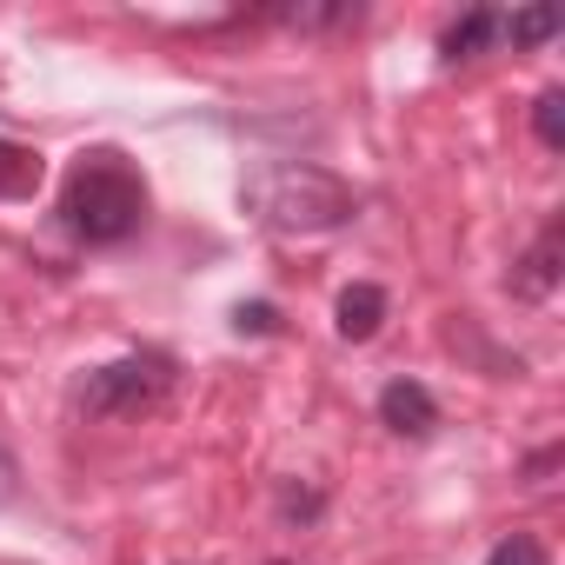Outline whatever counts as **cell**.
I'll return each instance as SVG.
<instances>
[{
	"instance_id": "1",
	"label": "cell",
	"mask_w": 565,
	"mask_h": 565,
	"mask_svg": "<svg viewBox=\"0 0 565 565\" xmlns=\"http://www.w3.org/2000/svg\"><path fill=\"white\" fill-rule=\"evenodd\" d=\"M239 206L266 233H340L360 213V186L320 160H259L239 180Z\"/></svg>"
},
{
	"instance_id": "2",
	"label": "cell",
	"mask_w": 565,
	"mask_h": 565,
	"mask_svg": "<svg viewBox=\"0 0 565 565\" xmlns=\"http://www.w3.org/2000/svg\"><path fill=\"white\" fill-rule=\"evenodd\" d=\"M61 226L81 246H127L147 226V173L120 147H87L61 180Z\"/></svg>"
},
{
	"instance_id": "3",
	"label": "cell",
	"mask_w": 565,
	"mask_h": 565,
	"mask_svg": "<svg viewBox=\"0 0 565 565\" xmlns=\"http://www.w3.org/2000/svg\"><path fill=\"white\" fill-rule=\"evenodd\" d=\"M173 380H180L173 353L140 347V353H120V360L94 366V373L74 386V406H81V419H147V413L167 406Z\"/></svg>"
},
{
	"instance_id": "4",
	"label": "cell",
	"mask_w": 565,
	"mask_h": 565,
	"mask_svg": "<svg viewBox=\"0 0 565 565\" xmlns=\"http://www.w3.org/2000/svg\"><path fill=\"white\" fill-rule=\"evenodd\" d=\"M558 279H565V213H552L545 226H539V239L512 259V273H505V287H512V300H525V307H545L552 294H558Z\"/></svg>"
},
{
	"instance_id": "5",
	"label": "cell",
	"mask_w": 565,
	"mask_h": 565,
	"mask_svg": "<svg viewBox=\"0 0 565 565\" xmlns=\"http://www.w3.org/2000/svg\"><path fill=\"white\" fill-rule=\"evenodd\" d=\"M380 426L386 433H399V439H433L439 433V399L419 386V380H386L380 386Z\"/></svg>"
},
{
	"instance_id": "6",
	"label": "cell",
	"mask_w": 565,
	"mask_h": 565,
	"mask_svg": "<svg viewBox=\"0 0 565 565\" xmlns=\"http://www.w3.org/2000/svg\"><path fill=\"white\" fill-rule=\"evenodd\" d=\"M492 47H505V8H466V14L439 34V61H446V67L479 61V54H492Z\"/></svg>"
},
{
	"instance_id": "7",
	"label": "cell",
	"mask_w": 565,
	"mask_h": 565,
	"mask_svg": "<svg viewBox=\"0 0 565 565\" xmlns=\"http://www.w3.org/2000/svg\"><path fill=\"white\" fill-rule=\"evenodd\" d=\"M386 287H373V279H353V287L333 300V333L347 340V347H366V340H380V327H386Z\"/></svg>"
},
{
	"instance_id": "8",
	"label": "cell",
	"mask_w": 565,
	"mask_h": 565,
	"mask_svg": "<svg viewBox=\"0 0 565 565\" xmlns=\"http://www.w3.org/2000/svg\"><path fill=\"white\" fill-rule=\"evenodd\" d=\"M41 173H47V160H41L34 147L0 140V200H28V193L41 186Z\"/></svg>"
},
{
	"instance_id": "9",
	"label": "cell",
	"mask_w": 565,
	"mask_h": 565,
	"mask_svg": "<svg viewBox=\"0 0 565 565\" xmlns=\"http://www.w3.org/2000/svg\"><path fill=\"white\" fill-rule=\"evenodd\" d=\"M558 8H519V14H505V47H545L552 34H558Z\"/></svg>"
},
{
	"instance_id": "10",
	"label": "cell",
	"mask_w": 565,
	"mask_h": 565,
	"mask_svg": "<svg viewBox=\"0 0 565 565\" xmlns=\"http://www.w3.org/2000/svg\"><path fill=\"white\" fill-rule=\"evenodd\" d=\"M532 134H539V147H565V87H545L539 100H532Z\"/></svg>"
},
{
	"instance_id": "11",
	"label": "cell",
	"mask_w": 565,
	"mask_h": 565,
	"mask_svg": "<svg viewBox=\"0 0 565 565\" xmlns=\"http://www.w3.org/2000/svg\"><path fill=\"white\" fill-rule=\"evenodd\" d=\"M486 565H552V552H545L539 532H505V539H492Z\"/></svg>"
},
{
	"instance_id": "12",
	"label": "cell",
	"mask_w": 565,
	"mask_h": 565,
	"mask_svg": "<svg viewBox=\"0 0 565 565\" xmlns=\"http://www.w3.org/2000/svg\"><path fill=\"white\" fill-rule=\"evenodd\" d=\"M327 512V492L320 486H300V479H279V519H294V525H313Z\"/></svg>"
},
{
	"instance_id": "13",
	"label": "cell",
	"mask_w": 565,
	"mask_h": 565,
	"mask_svg": "<svg viewBox=\"0 0 565 565\" xmlns=\"http://www.w3.org/2000/svg\"><path fill=\"white\" fill-rule=\"evenodd\" d=\"M233 333H239V340H246V333H253V340L279 333V307H273V300H239V307H233Z\"/></svg>"
},
{
	"instance_id": "14",
	"label": "cell",
	"mask_w": 565,
	"mask_h": 565,
	"mask_svg": "<svg viewBox=\"0 0 565 565\" xmlns=\"http://www.w3.org/2000/svg\"><path fill=\"white\" fill-rule=\"evenodd\" d=\"M558 459H565V446H545V452H532V459H525V486H545V472H552Z\"/></svg>"
},
{
	"instance_id": "15",
	"label": "cell",
	"mask_w": 565,
	"mask_h": 565,
	"mask_svg": "<svg viewBox=\"0 0 565 565\" xmlns=\"http://www.w3.org/2000/svg\"><path fill=\"white\" fill-rule=\"evenodd\" d=\"M14 492H21V466H14L8 446H0V505H14Z\"/></svg>"
},
{
	"instance_id": "16",
	"label": "cell",
	"mask_w": 565,
	"mask_h": 565,
	"mask_svg": "<svg viewBox=\"0 0 565 565\" xmlns=\"http://www.w3.org/2000/svg\"><path fill=\"white\" fill-rule=\"evenodd\" d=\"M273 565H294V558H273Z\"/></svg>"
}]
</instances>
